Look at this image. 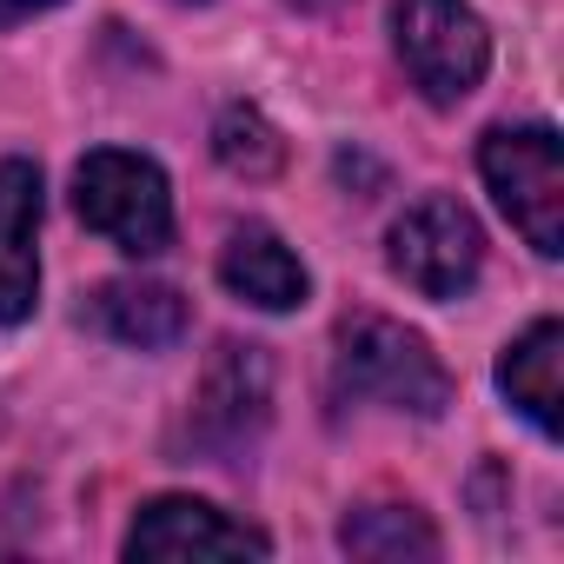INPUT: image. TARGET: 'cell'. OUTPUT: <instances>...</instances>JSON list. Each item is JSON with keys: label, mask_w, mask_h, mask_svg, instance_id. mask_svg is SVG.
Returning a JSON list of instances; mask_svg holds the SVG:
<instances>
[{"label": "cell", "mask_w": 564, "mask_h": 564, "mask_svg": "<svg viewBox=\"0 0 564 564\" xmlns=\"http://www.w3.org/2000/svg\"><path fill=\"white\" fill-rule=\"evenodd\" d=\"M87 319L94 333H107L113 346H140V352H160L186 333V300L160 279H113L87 300Z\"/></svg>", "instance_id": "11"}, {"label": "cell", "mask_w": 564, "mask_h": 564, "mask_svg": "<svg viewBox=\"0 0 564 564\" xmlns=\"http://www.w3.org/2000/svg\"><path fill=\"white\" fill-rule=\"evenodd\" d=\"M265 531L226 518L206 498H153L133 531H127V557H265Z\"/></svg>", "instance_id": "7"}, {"label": "cell", "mask_w": 564, "mask_h": 564, "mask_svg": "<svg viewBox=\"0 0 564 564\" xmlns=\"http://www.w3.org/2000/svg\"><path fill=\"white\" fill-rule=\"evenodd\" d=\"M392 41L432 107H458L491 67V34L465 0H392Z\"/></svg>", "instance_id": "4"}, {"label": "cell", "mask_w": 564, "mask_h": 564, "mask_svg": "<svg viewBox=\"0 0 564 564\" xmlns=\"http://www.w3.org/2000/svg\"><path fill=\"white\" fill-rule=\"evenodd\" d=\"M333 399L339 405H386V412L438 419L452 405V372L438 366V352L412 326L359 313L333 339Z\"/></svg>", "instance_id": "1"}, {"label": "cell", "mask_w": 564, "mask_h": 564, "mask_svg": "<svg viewBox=\"0 0 564 564\" xmlns=\"http://www.w3.org/2000/svg\"><path fill=\"white\" fill-rule=\"evenodd\" d=\"M41 166L0 160V326L34 319L41 300Z\"/></svg>", "instance_id": "8"}, {"label": "cell", "mask_w": 564, "mask_h": 564, "mask_svg": "<svg viewBox=\"0 0 564 564\" xmlns=\"http://www.w3.org/2000/svg\"><path fill=\"white\" fill-rule=\"evenodd\" d=\"M293 8H306V14H326V8H339V0H293Z\"/></svg>", "instance_id": "15"}, {"label": "cell", "mask_w": 564, "mask_h": 564, "mask_svg": "<svg viewBox=\"0 0 564 564\" xmlns=\"http://www.w3.org/2000/svg\"><path fill=\"white\" fill-rule=\"evenodd\" d=\"M339 544L352 557H438V531L419 505H359L346 524H339Z\"/></svg>", "instance_id": "12"}, {"label": "cell", "mask_w": 564, "mask_h": 564, "mask_svg": "<svg viewBox=\"0 0 564 564\" xmlns=\"http://www.w3.org/2000/svg\"><path fill=\"white\" fill-rule=\"evenodd\" d=\"M47 8H61V0H0V28L34 21V14H47Z\"/></svg>", "instance_id": "14"}, {"label": "cell", "mask_w": 564, "mask_h": 564, "mask_svg": "<svg viewBox=\"0 0 564 564\" xmlns=\"http://www.w3.org/2000/svg\"><path fill=\"white\" fill-rule=\"evenodd\" d=\"M74 206L100 239H113L133 259H153L173 246V193L147 153H127V147L87 153L74 173Z\"/></svg>", "instance_id": "3"}, {"label": "cell", "mask_w": 564, "mask_h": 564, "mask_svg": "<svg viewBox=\"0 0 564 564\" xmlns=\"http://www.w3.org/2000/svg\"><path fill=\"white\" fill-rule=\"evenodd\" d=\"M498 392L544 432V438H557V425H564V326L557 319H538L524 339H511L505 346V359H498Z\"/></svg>", "instance_id": "10"}, {"label": "cell", "mask_w": 564, "mask_h": 564, "mask_svg": "<svg viewBox=\"0 0 564 564\" xmlns=\"http://www.w3.org/2000/svg\"><path fill=\"white\" fill-rule=\"evenodd\" d=\"M386 259H392V272L412 293L458 300V293L478 286V272H485V232H478L471 206H458L452 193H425L419 206H405L392 219Z\"/></svg>", "instance_id": "5"}, {"label": "cell", "mask_w": 564, "mask_h": 564, "mask_svg": "<svg viewBox=\"0 0 564 564\" xmlns=\"http://www.w3.org/2000/svg\"><path fill=\"white\" fill-rule=\"evenodd\" d=\"M272 419V359L259 346H219L193 392V445L232 465Z\"/></svg>", "instance_id": "6"}, {"label": "cell", "mask_w": 564, "mask_h": 564, "mask_svg": "<svg viewBox=\"0 0 564 564\" xmlns=\"http://www.w3.org/2000/svg\"><path fill=\"white\" fill-rule=\"evenodd\" d=\"M219 286H226L232 300L259 306V313H293V306H306L313 279H306L300 252L279 239V232L239 226V232L226 239V252H219Z\"/></svg>", "instance_id": "9"}, {"label": "cell", "mask_w": 564, "mask_h": 564, "mask_svg": "<svg viewBox=\"0 0 564 564\" xmlns=\"http://www.w3.org/2000/svg\"><path fill=\"white\" fill-rule=\"evenodd\" d=\"M213 160L239 180H272L286 166V140H279V127L259 107H226L213 127Z\"/></svg>", "instance_id": "13"}, {"label": "cell", "mask_w": 564, "mask_h": 564, "mask_svg": "<svg viewBox=\"0 0 564 564\" xmlns=\"http://www.w3.org/2000/svg\"><path fill=\"white\" fill-rule=\"evenodd\" d=\"M478 173L505 219L524 232L531 252H564V147L551 127H491L478 147Z\"/></svg>", "instance_id": "2"}]
</instances>
